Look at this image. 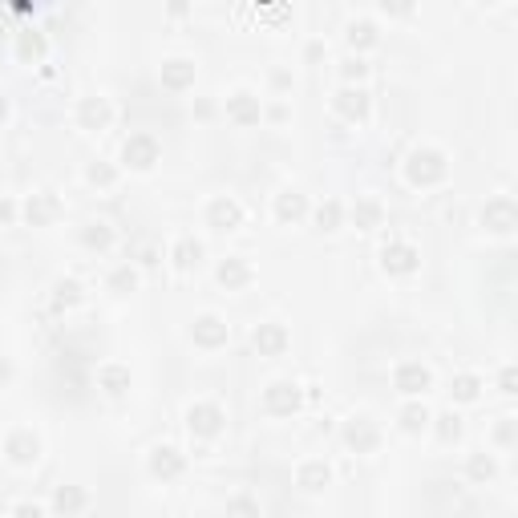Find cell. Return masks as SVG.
Listing matches in <instances>:
<instances>
[{
  "label": "cell",
  "instance_id": "cell-9",
  "mask_svg": "<svg viewBox=\"0 0 518 518\" xmlns=\"http://www.w3.org/2000/svg\"><path fill=\"white\" fill-rule=\"evenodd\" d=\"M413 251L409 247H385V267H393V271H409L413 267Z\"/></svg>",
  "mask_w": 518,
  "mask_h": 518
},
{
  "label": "cell",
  "instance_id": "cell-24",
  "mask_svg": "<svg viewBox=\"0 0 518 518\" xmlns=\"http://www.w3.org/2000/svg\"><path fill=\"white\" fill-rule=\"evenodd\" d=\"M0 114H4V101H0Z\"/></svg>",
  "mask_w": 518,
  "mask_h": 518
},
{
  "label": "cell",
  "instance_id": "cell-20",
  "mask_svg": "<svg viewBox=\"0 0 518 518\" xmlns=\"http://www.w3.org/2000/svg\"><path fill=\"white\" fill-rule=\"evenodd\" d=\"M178 256H182V263H195V259H199V243H182Z\"/></svg>",
  "mask_w": 518,
  "mask_h": 518
},
{
  "label": "cell",
  "instance_id": "cell-13",
  "mask_svg": "<svg viewBox=\"0 0 518 518\" xmlns=\"http://www.w3.org/2000/svg\"><path fill=\"white\" fill-rule=\"evenodd\" d=\"M324 478H328V470H324V466H308V470L300 474V482L308 486V490H316V482H324Z\"/></svg>",
  "mask_w": 518,
  "mask_h": 518
},
{
  "label": "cell",
  "instance_id": "cell-1",
  "mask_svg": "<svg viewBox=\"0 0 518 518\" xmlns=\"http://www.w3.org/2000/svg\"><path fill=\"white\" fill-rule=\"evenodd\" d=\"M267 405L275 413H292L300 405V393H296V385H271L267 388Z\"/></svg>",
  "mask_w": 518,
  "mask_h": 518
},
{
  "label": "cell",
  "instance_id": "cell-10",
  "mask_svg": "<svg viewBox=\"0 0 518 518\" xmlns=\"http://www.w3.org/2000/svg\"><path fill=\"white\" fill-rule=\"evenodd\" d=\"M178 470H182V462H178V458H174V449H158V458H154V474H178Z\"/></svg>",
  "mask_w": 518,
  "mask_h": 518
},
{
  "label": "cell",
  "instance_id": "cell-14",
  "mask_svg": "<svg viewBox=\"0 0 518 518\" xmlns=\"http://www.w3.org/2000/svg\"><path fill=\"white\" fill-rule=\"evenodd\" d=\"M57 506H61V510H77V506H82V494H77V490H61V494H57Z\"/></svg>",
  "mask_w": 518,
  "mask_h": 518
},
{
  "label": "cell",
  "instance_id": "cell-18",
  "mask_svg": "<svg viewBox=\"0 0 518 518\" xmlns=\"http://www.w3.org/2000/svg\"><path fill=\"white\" fill-rule=\"evenodd\" d=\"M426 426V409H405V430H421Z\"/></svg>",
  "mask_w": 518,
  "mask_h": 518
},
{
  "label": "cell",
  "instance_id": "cell-5",
  "mask_svg": "<svg viewBox=\"0 0 518 518\" xmlns=\"http://www.w3.org/2000/svg\"><path fill=\"white\" fill-rule=\"evenodd\" d=\"M190 430L215 433L219 430V409L215 405H199V409H190Z\"/></svg>",
  "mask_w": 518,
  "mask_h": 518
},
{
  "label": "cell",
  "instance_id": "cell-11",
  "mask_svg": "<svg viewBox=\"0 0 518 518\" xmlns=\"http://www.w3.org/2000/svg\"><path fill=\"white\" fill-rule=\"evenodd\" d=\"M256 345L263 348V352H275V348H284V332H280V328H259Z\"/></svg>",
  "mask_w": 518,
  "mask_h": 518
},
{
  "label": "cell",
  "instance_id": "cell-16",
  "mask_svg": "<svg viewBox=\"0 0 518 518\" xmlns=\"http://www.w3.org/2000/svg\"><path fill=\"white\" fill-rule=\"evenodd\" d=\"M300 211H304V199H296V195L280 203V215H284V219H296V215H300Z\"/></svg>",
  "mask_w": 518,
  "mask_h": 518
},
{
  "label": "cell",
  "instance_id": "cell-17",
  "mask_svg": "<svg viewBox=\"0 0 518 518\" xmlns=\"http://www.w3.org/2000/svg\"><path fill=\"white\" fill-rule=\"evenodd\" d=\"M341 219V211H336V203H328V207H320V227L324 231H332V223Z\"/></svg>",
  "mask_w": 518,
  "mask_h": 518
},
{
  "label": "cell",
  "instance_id": "cell-15",
  "mask_svg": "<svg viewBox=\"0 0 518 518\" xmlns=\"http://www.w3.org/2000/svg\"><path fill=\"white\" fill-rule=\"evenodd\" d=\"M341 97H345L341 106H345L348 114H365V93H341Z\"/></svg>",
  "mask_w": 518,
  "mask_h": 518
},
{
  "label": "cell",
  "instance_id": "cell-21",
  "mask_svg": "<svg viewBox=\"0 0 518 518\" xmlns=\"http://www.w3.org/2000/svg\"><path fill=\"white\" fill-rule=\"evenodd\" d=\"M474 393H478V388H474V381H470V377H462V381H458V397H466V401H470Z\"/></svg>",
  "mask_w": 518,
  "mask_h": 518
},
{
  "label": "cell",
  "instance_id": "cell-6",
  "mask_svg": "<svg viewBox=\"0 0 518 518\" xmlns=\"http://www.w3.org/2000/svg\"><path fill=\"white\" fill-rule=\"evenodd\" d=\"M195 336H199L203 345H219V341L227 336V328L219 324L215 316H207V320H199V324H195Z\"/></svg>",
  "mask_w": 518,
  "mask_h": 518
},
{
  "label": "cell",
  "instance_id": "cell-12",
  "mask_svg": "<svg viewBox=\"0 0 518 518\" xmlns=\"http://www.w3.org/2000/svg\"><path fill=\"white\" fill-rule=\"evenodd\" d=\"M219 280H223V284H243V280H247V267H243V263H223V267H219Z\"/></svg>",
  "mask_w": 518,
  "mask_h": 518
},
{
  "label": "cell",
  "instance_id": "cell-7",
  "mask_svg": "<svg viewBox=\"0 0 518 518\" xmlns=\"http://www.w3.org/2000/svg\"><path fill=\"white\" fill-rule=\"evenodd\" d=\"M8 454H12L16 462H33V458H37V437H25V433L12 437V441H8Z\"/></svg>",
  "mask_w": 518,
  "mask_h": 518
},
{
  "label": "cell",
  "instance_id": "cell-19",
  "mask_svg": "<svg viewBox=\"0 0 518 518\" xmlns=\"http://www.w3.org/2000/svg\"><path fill=\"white\" fill-rule=\"evenodd\" d=\"M348 441H352V445H356V441H360V445H373V430H365V426H352V430H348Z\"/></svg>",
  "mask_w": 518,
  "mask_h": 518
},
{
  "label": "cell",
  "instance_id": "cell-3",
  "mask_svg": "<svg viewBox=\"0 0 518 518\" xmlns=\"http://www.w3.org/2000/svg\"><path fill=\"white\" fill-rule=\"evenodd\" d=\"M397 385L405 388V393H421V388L430 385V373H426L421 365H405V369L397 373Z\"/></svg>",
  "mask_w": 518,
  "mask_h": 518
},
{
  "label": "cell",
  "instance_id": "cell-22",
  "mask_svg": "<svg viewBox=\"0 0 518 518\" xmlns=\"http://www.w3.org/2000/svg\"><path fill=\"white\" fill-rule=\"evenodd\" d=\"M86 118H89V122H93V118H97V126H101V122H106V110H101V106H93V101H89V106H86Z\"/></svg>",
  "mask_w": 518,
  "mask_h": 518
},
{
  "label": "cell",
  "instance_id": "cell-4",
  "mask_svg": "<svg viewBox=\"0 0 518 518\" xmlns=\"http://www.w3.org/2000/svg\"><path fill=\"white\" fill-rule=\"evenodd\" d=\"M441 171H445V166H441V158H437V154H417V158H413V166H409V174H413V182H426V178H437Z\"/></svg>",
  "mask_w": 518,
  "mask_h": 518
},
{
  "label": "cell",
  "instance_id": "cell-23",
  "mask_svg": "<svg viewBox=\"0 0 518 518\" xmlns=\"http://www.w3.org/2000/svg\"><path fill=\"white\" fill-rule=\"evenodd\" d=\"M16 518H41V510H37V506H21V510H16Z\"/></svg>",
  "mask_w": 518,
  "mask_h": 518
},
{
  "label": "cell",
  "instance_id": "cell-2",
  "mask_svg": "<svg viewBox=\"0 0 518 518\" xmlns=\"http://www.w3.org/2000/svg\"><path fill=\"white\" fill-rule=\"evenodd\" d=\"M154 142L150 138H134V142H126V162H134V166H150L154 162Z\"/></svg>",
  "mask_w": 518,
  "mask_h": 518
},
{
  "label": "cell",
  "instance_id": "cell-8",
  "mask_svg": "<svg viewBox=\"0 0 518 518\" xmlns=\"http://www.w3.org/2000/svg\"><path fill=\"white\" fill-rule=\"evenodd\" d=\"M211 223H215L219 231L235 227V223H239V207H235V203H215V207H211Z\"/></svg>",
  "mask_w": 518,
  "mask_h": 518
}]
</instances>
